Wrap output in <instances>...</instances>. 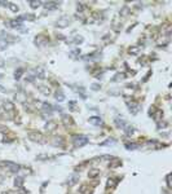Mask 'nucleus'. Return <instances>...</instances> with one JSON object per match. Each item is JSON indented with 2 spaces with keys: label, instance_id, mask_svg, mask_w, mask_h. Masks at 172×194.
<instances>
[{
  "label": "nucleus",
  "instance_id": "obj_1",
  "mask_svg": "<svg viewBox=\"0 0 172 194\" xmlns=\"http://www.w3.org/2000/svg\"><path fill=\"white\" fill-rule=\"evenodd\" d=\"M27 136L32 142H38V144H44L45 142V136L41 132H38V131H28Z\"/></svg>",
  "mask_w": 172,
  "mask_h": 194
},
{
  "label": "nucleus",
  "instance_id": "obj_2",
  "mask_svg": "<svg viewBox=\"0 0 172 194\" xmlns=\"http://www.w3.org/2000/svg\"><path fill=\"white\" fill-rule=\"evenodd\" d=\"M0 166L4 167V168H7L8 171L12 172V173H18V172H20V169H21L20 164H17V163H14V162H11V161L0 162Z\"/></svg>",
  "mask_w": 172,
  "mask_h": 194
},
{
  "label": "nucleus",
  "instance_id": "obj_3",
  "mask_svg": "<svg viewBox=\"0 0 172 194\" xmlns=\"http://www.w3.org/2000/svg\"><path fill=\"white\" fill-rule=\"evenodd\" d=\"M88 142H89V140H88L87 136H84V135L73 136V144H74L75 148H82V146H84V145H87Z\"/></svg>",
  "mask_w": 172,
  "mask_h": 194
},
{
  "label": "nucleus",
  "instance_id": "obj_4",
  "mask_svg": "<svg viewBox=\"0 0 172 194\" xmlns=\"http://www.w3.org/2000/svg\"><path fill=\"white\" fill-rule=\"evenodd\" d=\"M49 43V38L45 35V34H39V35L35 36V40H34V44L38 47V48H43L45 47L47 44Z\"/></svg>",
  "mask_w": 172,
  "mask_h": 194
},
{
  "label": "nucleus",
  "instance_id": "obj_5",
  "mask_svg": "<svg viewBox=\"0 0 172 194\" xmlns=\"http://www.w3.org/2000/svg\"><path fill=\"white\" fill-rule=\"evenodd\" d=\"M149 115L153 116V119L155 120V122H160L162 116H163V111L160 109H157L155 106H150L149 109Z\"/></svg>",
  "mask_w": 172,
  "mask_h": 194
},
{
  "label": "nucleus",
  "instance_id": "obj_6",
  "mask_svg": "<svg viewBox=\"0 0 172 194\" xmlns=\"http://www.w3.org/2000/svg\"><path fill=\"white\" fill-rule=\"evenodd\" d=\"M28 75L34 76L35 79L36 78H39V79H44L45 78V70L43 69V67H35V69H31L28 71Z\"/></svg>",
  "mask_w": 172,
  "mask_h": 194
},
{
  "label": "nucleus",
  "instance_id": "obj_7",
  "mask_svg": "<svg viewBox=\"0 0 172 194\" xmlns=\"http://www.w3.org/2000/svg\"><path fill=\"white\" fill-rule=\"evenodd\" d=\"M127 106H128V109L131 110V113L132 114H137L138 113V110H140V104L136 102V101H127Z\"/></svg>",
  "mask_w": 172,
  "mask_h": 194
},
{
  "label": "nucleus",
  "instance_id": "obj_8",
  "mask_svg": "<svg viewBox=\"0 0 172 194\" xmlns=\"http://www.w3.org/2000/svg\"><path fill=\"white\" fill-rule=\"evenodd\" d=\"M14 100L18 101V102H21V104H25L27 101V96H26V93L23 91H20V92H17V93L14 95Z\"/></svg>",
  "mask_w": 172,
  "mask_h": 194
},
{
  "label": "nucleus",
  "instance_id": "obj_9",
  "mask_svg": "<svg viewBox=\"0 0 172 194\" xmlns=\"http://www.w3.org/2000/svg\"><path fill=\"white\" fill-rule=\"evenodd\" d=\"M69 25H70V18L69 17H62L56 22V26L60 27V28H64V27L69 26Z\"/></svg>",
  "mask_w": 172,
  "mask_h": 194
},
{
  "label": "nucleus",
  "instance_id": "obj_10",
  "mask_svg": "<svg viewBox=\"0 0 172 194\" xmlns=\"http://www.w3.org/2000/svg\"><path fill=\"white\" fill-rule=\"evenodd\" d=\"M56 128H57V122H55V120H48L44 125V129L48 131V132H55Z\"/></svg>",
  "mask_w": 172,
  "mask_h": 194
},
{
  "label": "nucleus",
  "instance_id": "obj_11",
  "mask_svg": "<svg viewBox=\"0 0 172 194\" xmlns=\"http://www.w3.org/2000/svg\"><path fill=\"white\" fill-rule=\"evenodd\" d=\"M62 123H64L66 127H71V125H74V120L69 114H64L62 115Z\"/></svg>",
  "mask_w": 172,
  "mask_h": 194
},
{
  "label": "nucleus",
  "instance_id": "obj_12",
  "mask_svg": "<svg viewBox=\"0 0 172 194\" xmlns=\"http://www.w3.org/2000/svg\"><path fill=\"white\" fill-rule=\"evenodd\" d=\"M9 26H11L12 28H16V30H21V28L23 27L22 26V22L20 21V19H11V21H9Z\"/></svg>",
  "mask_w": 172,
  "mask_h": 194
},
{
  "label": "nucleus",
  "instance_id": "obj_13",
  "mask_svg": "<svg viewBox=\"0 0 172 194\" xmlns=\"http://www.w3.org/2000/svg\"><path fill=\"white\" fill-rule=\"evenodd\" d=\"M43 4H44L45 9H48V11H55L60 5V3H57V2H44Z\"/></svg>",
  "mask_w": 172,
  "mask_h": 194
},
{
  "label": "nucleus",
  "instance_id": "obj_14",
  "mask_svg": "<svg viewBox=\"0 0 172 194\" xmlns=\"http://www.w3.org/2000/svg\"><path fill=\"white\" fill-rule=\"evenodd\" d=\"M78 181H79V175H78V173H73V175H71V176L69 177V180H68V185L74 186L75 184H78Z\"/></svg>",
  "mask_w": 172,
  "mask_h": 194
},
{
  "label": "nucleus",
  "instance_id": "obj_15",
  "mask_svg": "<svg viewBox=\"0 0 172 194\" xmlns=\"http://www.w3.org/2000/svg\"><path fill=\"white\" fill-rule=\"evenodd\" d=\"M119 166H122V161L119 158H115V157H113L111 158V161L109 162V167L110 168H117Z\"/></svg>",
  "mask_w": 172,
  "mask_h": 194
},
{
  "label": "nucleus",
  "instance_id": "obj_16",
  "mask_svg": "<svg viewBox=\"0 0 172 194\" xmlns=\"http://www.w3.org/2000/svg\"><path fill=\"white\" fill-rule=\"evenodd\" d=\"M41 111H43V113H45V114H48V115H51L52 111H53V108H52V105L48 104V102H43V105H41Z\"/></svg>",
  "mask_w": 172,
  "mask_h": 194
},
{
  "label": "nucleus",
  "instance_id": "obj_17",
  "mask_svg": "<svg viewBox=\"0 0 172 194\" xmlns=\"http://www.w3.org/2000/svg\"><path fill=\"white\" fill-rule=\"evenodd\" d=\"M3 111H14V104L11 102V101H4Z\"/></svg>",
  "mask_w": 172,
  "mask_h": 194
},
{
  "label": "nucleus",
  "instance_id": "obj_18",
  "mask_svg": "<svg viewBox=\"0 0 172 194\" xmlns=\"http://www.w3.org/2000/svg\"><path fill=\"white\" fill-rule=\"evenodd\" d=\"M88 122L93 125H102V119L98 118V116H91L88 119Z\"/></svg>",
  "mask_w": 172,
  "mask_h": 194
},
{
  "label": "nucleus",
  "instance_id": "obj_19",
  "mask_svg": "<svg viewBox=\"0 0 172 194\" xmlns=\"http://www.w3.org/2000/svg\"><path fill=\"white\" fill-rule=\"evenodd\" d=\"M115 125H117L118 128H122L123 129L127 125V123H126V120H124L123 118H121V116H117V118H115Z\"/></svg>",
  "mask_w": 172,
  "mask_h": 194
},
{
  "label": "nucleus",
  "instance_id": "obj_20",
  "mask_svg": "<svg viewBox=\"0 0 172 194\" xmlns=\"http://www.w3.org/2000/svg\"><path fill=\"white\" fill-rule=\"evenodd\" d=\"M98 56H100V52H94V53H91V55H85L82 58L85 61H89V60H96V58H98Z\"/></svg>",
  "mask_w": 172,
  "mask_h": 194
},
{
  "label": "nucleus",
  "instance_id": "obj_21",
  "mask_svg": "<svg viewBox=\"0 0 172 194\" xmlns=\"http://www.w3.org/2000/svg\"><path fill=\"white\" fill-rule=\"evenodd\" d=\"M55 97H56V100L58 101V102H62V101L65 100V95H64V92H62L61 89H57L55 92Z\"/></svg>",
  "mask_w": 172,
  "mask_h": 194
},
{
  "label": "nucleus",
  "instance_id": "obj_22",
  "mask_svg": "<svg viewBox=\"0 0 172 194\" xmlns=\"http://www.w3.org/2000/svg\"><path fill=\"white\" fill-rule=\"evenodd\" d=\"M98 176H100V169H96V168L89 169V172H88V177L89 179H97Z\"/></svg>",
  "mask_w": 172,
  "mask_h": 194
},
{
  "label": "nucleus",
  "instance_id": "obj_23",
  "mask_svg": "<svg viewBox=\"0 0 172 194\" xmlns=\"http://www.w3.org/2000/svg\"><path fill=\"white\" fill-rule=\"evenodd\" d=\"M34 18H35V16L34 14H23V16H20V17H17V19H20V21L22 22V21H34Z\"/></svg>",
  "mask_w": 172,
  "mask_h": 194
},
{
  "label": "nucleus",
  "instance_id": "obj_24",
  "mask_svg": "<svg viewBox=\"0 0 172 194\" xmlns=\"http://www.w3.org/2000/svg\"><path fill=\"white\" fill-rule=\"evenodd\" d=\"M65 140L62 139V137H55L53 139V145L55 146H60V148H62V146H65Z\"/></svg>",
  "mask_w": 172,
  "mask_h": 194
},
{
  "label": "nucleus",
  "instance_id": "obj_25",
  "mask_svg": "<svg viewBox=\"0 0 172 194\" xmlns=\"http://www.w3.org/2000/svg\"><path fill=\"white\" fill-rule=\"evenodd\" d=\"M14 186L18 188V189H21L23 186V177L17 176L16 179H14Z\"/></svg>",
  "mask_w": 172,
  "mask_h": 194
},
{
  "label": "nucleus",
  "instance_id": "obj_26",
  "mask_svg": "<svg viewBox=\"0 0 172 194\" xmlns=\"http://www.w3.org/2000/svg\"><path fill=\"white\" fill-rule=\"evenodd\" d=\"M124 78H126V74H124V72H117V74L113 76L111 82H121V80L124 79Z\"/></svg>",
  "mask_w": 172,
  "mask_h": 194
},
{
  "label": "nucleus",
  "instance_id": "obj_27",
  "mask_svg": "<svg viewBox=\"0 0 172 194\" xmlns=\"http://www.w3.org/2000/svg\"><path fill=\"white\" fill-rule=\"evenodd\" d=\"M23 72H25V70H23L22 67H18V69L14 71V79H16V80H20L21 78H22V75H23Z\"/></svg>",
  "mask_w": 172,
  "mask_h": 194
},
{
  "label": "nucleus",
  "instance_id": "obj_28",
  "mask_svg": "<svg viewBox=\"0 0 172 194\" xmlns=\"http://www.w3.org/2000/svg\"><path fill=\"white\" fill-rule=\"evenodd\" d=\"M141 145L137 144V142H127L126 144V149L127 150H135V149H138Z\"/></svg>",
  "mask_w": 172,
  "mask_h": 194
},
{
  "label": "nucleus",
  "instance_id": "obj_29",
  "mask_svg": "<svg viewBox=\"0 0 172 194\" xmlns=\"http://www.w3.org/2000/svg\"><path fill=\"white\" fill-rule=\"evenodd\" d=\"M123 129H124V132H126V135H127V136H131V135L135 133V128H133L132 125H130V124H127Z\"/></svg>",
  "mask_w": 172,
  "mask_h": 194
},
{
  "label": "nucleus",
  "instance_id": "obj_30",
  "mask_svg": "<svg viewBox=\"0 0 172 194\" xmlns=\"http://www.w3.org/2000/svg\"><path fill=\"white\" fill-rule=\"evenodd\" d=\"M39 89H40V92L44 96H49L51 95V88L49 87H45V85H39Z\"/></svg>",
  "mask_w": 172,
  "mask_h": 194
},
{
  "label": "nucleus",
  "instance_id": "obj_31",
  "mask_svg": "<svg viewBox=\"0 0 172 194\" xmlns=\"http://www.w3.org/2000/svg\"><path fill=\"white\" fill-rule=\"evenodd\" d=\"M69 109L71 110V111H78V109H79V106H78V102L76 101H69Z\"/></svg>",
  "mask_w": 172,
  "mask_h": 194
},
{
  "label": "nucleus",
  "instance_id": "obj_32",
  "mask_svg": "<svg viewBox=\"0 0 172 194\" xmlns=\"http://www.w3.org/2000/svg\"><path fill=\"white\" fill-rule=\"evenodd\" d=\"M101 146H110V145H115V140L114 139H108V140H105L104 142L100 144Z\"/></svg>",
  "mask_w": 172,
  "mask_h": 194
},
{
  "label": "nucleus",
  "instance_id": "obj_33",
  "mask_svg": "<svg viewBox=\"0 0 172 194\" xmlns=\"http://www.w3.org/2000/svg\"><path fill=\"white\" fill-rule=\"evenodd\" d=\"M130 14V8L128 7H123L122 11H121V17H127Z\"/></svg>",
  "mask_w": 172,
  "mask_h": 194
},
{
  "label": "nucleus",
  "instance_id": "obj_34",
  "mask_svg": "<svg viewBox=\"0 0 172 194\" xmlns=\"http://www.w3.org/2000/svg\"><path fill=\"white\" fill-rule=\"evenodd\" d=\"M73 39L74 40H70V43H73V44H82L83 43V38L82 36H75Z\"/></svg>",
  "mask_w": 172,
  "mask_h": 194
},
{
  "label": "nucleus",
  "instance_id": "obj_35",
  "mask_svg": "<svg viewBox=\"0 0 172 194\" xmlns=\"http://www.w3.org/2000/svg\"><path fill=\"white\" fill-rule=\"evenodd\" d=\"M28 4H30V8H32V9H36V8H39L43 3H41V2H30Z\"/></svg>",
  "mask_w": 172,
  "mask_h": 194
},
{
  "label": "nucleus",
  "instance_id": "obj_36",
  "mask_svg": "<svg viewBox=\"0 0 172 194\" xmlns=\"http://www.w3.org/2000/svg\"><path fill=\"white\" fill-rule=\"evenodd\" d=\"M115 185H117V181L114 180V179H109L108 184H106V188H108V189H109V188H114Z\"/></svg>",
  "mask_w": 172,
  "mask_h": 194
},
{
  "label": "nucleus",
  "instance_id": "obj_37",
  "mask_svg": "<svg viewBox=\"0 0 172 194\" xmlns=\"http://www.w3.org/2000/svg\"><path fill=\"white\" fill-rule=\"evenodd\" d=\"M8 7H9V9H11L12 12H18V11H20V8H18V5H16V4H13V3H11V2H9Z\"/></svg>",
  "mask_w": 172,
  "mask_h": 194
},
{
  "label": "nucleus",
  "instance_id": "obj_38",
  "mask_svg": "<svg viewBox=\"0 0 172 194\" xmlns=\"http://www.w3.org/2000/svg\"><path fill=\"white\" fill-rule=\"evenodd\" d=\"M138 52H140V48L138 47H132V48H130V51H128L130 55H138Z\"/></svg>",
  "mask_w": 172,
  "mask_h": 194
},
{
  "label": "nucleus",
  "instance_id": "obj_39",
  "mask_svg": "<svg viewBox=\"0 0 172 194\" xmlns=\"http://www.w3.org/2000/svg\"><path fill=\"white\" fill-rule=\"evenodd\" d=\"M76 89H78L76 92L82 95V97H83V99H87V93H85V89L83 88V87H78V88H76Z\"/></svg>",
  "mask_w": 172,
  "mask_h": 194
},
{
  "label": "nucleus",
  "instance_id": "obj_40",
  "mask_svg": "<svg viewBox=\"0 0 172 194\" xmlns=\"http://www.w3.org/2000/svg\"><path fill=\"white\" fill-rule=\"evenodd\" d=\"M7 47H8V43H7L5 40H3L2 38H0V51H4Z\"/></svg>",
  "mask_w": 172,
  "mask_h": 194
},
{
  "label": "nucleus",
  "instance_id": "obj_41",
  "mask_svg": "<svg viewBox=\"0 0 172 194\" xmlns=\"http://www.w3.org/2000/svg\"><path fill=\"white\" fill-rule=\"evenodd\" d=\"M48 158L49 157L47 154H41V155H38V157H36L38 161H45V159H48Z\"/></svg>",
  "mask_w": 172,
  "mask_h": 194
},
{
  "label": "nucleus",
  "instance_id": "obj_42",
  "mask_svg": "<svg viewBox=\"0 0 172 194\" xmlns=\"http://www.w3.org/2000/svg\"><path fill=\"white\" fill-rule=\"evenodd\" d=\"M157 123H158V128H167V127H168V123H167V122H157Z\"/></svg>",
  "mask_w": 172,
  "mask_h": 194
},
{
  "label": "nucleus",
  "instance_id": "obj_43",
  "mask_svg": "<svg viewBox=\"0 0 172 194\" xmlns=\"http://www.w3.org/2000/svg\"><path fill=\"white\" fill-rule=\"evenodd\" d=\"M166 182H167V186L171 188V173H168L166 176Z\"/></svg>",
  "mask_w": 172,
  "mask_h": 194
},
{
  "label": "nucleus",
  "instance_id": "obj_44",
  "mask_svg": "<svg viewBox=\"0 0 172 194\" xmlns=\"http://www.w3.org/2000/svg\"><path fill=\"white\" fill-rule=\"evenodd\" d=\"M91 88H92L93 91H98L100 88H101V85H100V84H96V83H93L92 85H91Z\"/></svg>",
  "mask_w": 172,
  "mask_h": 194
},
{
  "label": "nucleus",
  "instance_id": "obj_45",
  "mask_svg": "<svg viewBox=\"0 0 172 194\" xmlns=\"http://www.w3.org/2000/svg\"><path fill=\"white\" fill-rule=\"evenodd\" d=\"M79 53H80V49H75V51H73V52L70 53V56L74 57V56H76V55H79Z\"/></svg>",
  "mask_w": 172,
  "mask_h": 194
},
{
  "label": "nucleus",
  "instance_id": "obj_46",
  "mask_svg": "<svg viewBox=\"0 0 172 194\" xmlns=\"http://www.w3.org/2000/svg\"><path fill=\"white\" fill-rule=\"evenodd\" d=\"M0 92H3V93H5V92H7V89L4 88V87H2V85H0Z\"/></svg>",
  "mask_w": 172,
  "mask_h": 194
},
{
  "label": "nucleus",
  "instance_id": "obj_47",
  "mask_svg": "<svg viewBox=\"0 0 172 194\" xmlns=\"http://www.w3.org/2000/svg\"><path fill=\"white\" fill-rule=\"evenodd\" d=\"M2 66H4V60L0 57V67H2Z\"/></svg>",
  "mask_w": 172,
  "mask_h": 194
},
{
  "label": "nucleus",
  "instance_id": "obj_48",
  "mask_svg": "<svg viewBox=\"0 0 172 194\" xmlns=\"http://www.w3.org/2000/svg\"><path fill=\"white\" fill-rule=\"evenodd\" d=\"M2 194H13V192H11V190H8V192H4V193H2Z\"/></svg>",
  "mask_w": 172,
  "mask_h": 194
},
{
  "label": "nucleus",
  "instance_id": "obj_49",
  "mask_svg": "<svg viewBox=\"0 0 172 194\" xmlns=\"http://www.w3.org/2000/svg\"><path fill=\"white\" fill-rule=\"evenodd\" d=\"M2 76H3V75H2V74H0V78H2Z\"/></svg>",
  "mask_w": 172,
  "mask_h": 194
}]
</instances>
